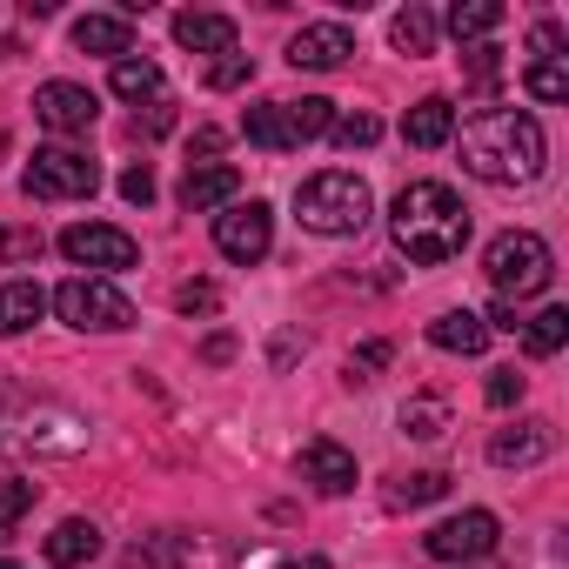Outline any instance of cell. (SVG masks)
<instances>
[{
    "mask_svg": "<svg viewBox=\"0 0 569 569\" xmlns=\"http://www.w3.org/2000/svg\"><path fill=\"white\" fill-rule=\"evenodd\" d=\"M549 161V141H542V121L522 114V108H482L462 121V168L489 188H522L536 181Z\"/></svg>",
    "mask_w": 569,
    "mask_h": 569,
    "instance_id": "1",
    "label": "cell"
},
{
    "mask_svg": "<svg viewBox=\"0 0 569 569\" xmlns=\"http://www.w3.org/2000/svg\"><path fill=\"white\" fill-rule=\"evenodd\" d=\"M389 234L409 261L436 268V261H456L462 241H469V208L449 181H409L389 208Z\"/></svg>",
    "mask_w": 569,
    "mask_h": 569,
    "instance_id": "2",
    "label": "cell"
},
{
    "mask_svg": "<svg viewBox=\"0 0 569 569\" xmlns=\"http://www.w3.org/2000/svg\"><path fill=\"white\" fill-rule=\"evenodd\" d=\"M369 214H376L369 181H362V174H349V168L309 174V181L296 188V221H302L309 234H362V228H369Z\"/></svg>",
    "mask_w": 569,
    "mask_h": 569,
    "instance_id": "3",
    "label": "cell"
},
{
    "mask_svg": "<svg viewBox=\"0 0 569 569\" xmlns=\"http://www.w3.org/2000/svg\"><path fill=\"white\" fill-rule=\"evenodd\" d=\"M482 268H489V281H496V296L516 309V302H529V296H542V289H549L556 254H549V241H542V234H529V228H502V234L489 241Z\"/></svg>",
    "mask_w": 569,
    "mask_h": 569,
    "instance_id": "4",
    "label": "cell"
},
{
    "mask_svg": "<svg viewBox=\"0 0 569 569\" xmlns=\"http://www.w3.org/2000/svg\"><path fill=\"white\" fill-rule=\"evenodd\" d=\"M48 302H54V316H61L68 329H81V336H88V329H94V336L134 329V302L114 289V281H101V274H68Z\"/></svg>",
    "mask_w": 569,
    "mask_h": 569,
    "instance_id": "5",
    "label": "cell"
},
{
    "mask_svg": "<svg viewBox=\"0 0 569 569\" xmlns=\"http://www.w3.org/2000/svg\"><path fill=\"white\" fill-rule=\"evenodd\" d=\"M21 188H28L34 201H88V194L101 188V168H94V161H88L81 148L54 141V148H41V154L28 161Z\"/></svg>",
    "mask_w": 569,
    "mask_h": 569,
    "instance_id": "6",
    "label": "cell"
},
{
    "mask_svg": "<svg viewBox=\"0 0 569 569\" xmlns=\"http://www.w3.org/2000/svg\"><path fill=\"white\" fill-rule=\"evenodd\" d=\"M61 254H68L74 268H88V274H101V281L141 261V248H134V234H128V228H108V221H74V228L61 234Z\"/></svg>",
    "mask_w": 569,
    "mask_h": 569,
    "instance_id": "7",
    "label": "cell"
},
{
    "mask_svg": "<svg viewBox=\"0 0 569 569\" xmlns=\"http://www.w3.org/2000/svg\"><path fill=\"white\" fill-rule=\"evenodd\" d=\"M268 241H274V208H268V201H228V208L214 214V248H221L228 261L254 268V261L268 254Z\"/></svg>",
    "mask_w": 569,
    "mask_h": 569,
    "instance_id": "8",
    "label": "cell"
},
{
    "mask_svg": "<svg viewBox=\"0 0 569 569\" xmlns=\"http://www.w3.org/2000/svg\"><path fill=\"white\" fill-rule=\"evenodd\" d=\"M496 536H502V522H496L489 509H462V516H442V522L422 536V549H429L436 562H482V556L496 549Z\"/></svg>",
    "mask_w": 569,
    "mask_h": 569,
    "instance_id": "9",
    "label": "cell"
},
{
    "mask_svg": "<svg viewBox=\"0 0 569 569\" xmlns=\"http://www.w3.org/2000/svg\"><path fill=\"white\" fill-rule=\"evenodd\" d=\"M94 94L81 88V81H48V88H34V121L48 128V134H61V141H74V134H88L94 128Z\"/></svg>",
    "mask_w": 569,
    "mask_h": 569,
    "instance_id": "10",
    "label": "cell"
},
{
    "mask_svg": "<svg viewBox=\"0 0 569 569\" xmlns=\"http://www.w3.org/2000/svg\"><path fill=\"white\" fill-rule=\"evenodd\" d=\"M349 54H356V34H349L342 21H309V28L289 41V61H296V68H316V74L342 68Z\"/></svg>",
    "mask_w": 569,
    "mask_h": 569,
    "instance_id": "11",
    "label": "cell"
},
{
    "mask_svg": "<svg viewBox=\"0 0 569 569\" xmlns=\"http://www.w3.org/2000/svg\"><path fill=\"white\" fill-rule=\"evenodd\" d=\"M549 449H556V429H549L542 416H529V422L489 436V462H496V469H536Z\"/></svg>",
    "mask_w": 569,
    "mask_h": 569,
    "instance_id": "12",
    "label": "cell"
},
{
    "mask_svg": "<svg viewBox=\"0 0 569 569\" xmlns=\"http://www.w3.org/2000/svg\"><path fill=\"white\" fill-rule=\"evenodd\" d=\"M302 476L322 489V496H349L356 489V456L342 449V442H329V436H316L309 449H302Z\"/></svg>",
    "mask_w": 569,
    "mask_h": 569,
    "instance_id": "13",
    "label": "cell"
},
{
    "mask_svg": "<svg viewBox=\"0 0 569 569\" xmlns=\"http://www.w3.org/2000/svg\"><path fill=\"white\" fill-rule=\"evenodd\" d=\"M241 194V174L228 168V161H208V168H188V181H181V208L188 214H208V208H228Z\"/></svg>",
    "mask_w": 569,
    "mask_h": 569,
    "instance_id": "14",
    "label": "cell"
},
{
    "mask_svg": "<svg viewBox=\"0 0 569 569\" xmlns=\"http://www.w3.org/2000/svg\"><path fill=\"white\" fill-rule=\"evenodd\" d=\"M21 442L41 449V456H74V449H88V422L68 416V409H41V416H28V436Z\"/></svg>",
    "mask_w": 569,
    "mask_h": 569,
    "instance_id": "15",
    "label": "cell"
},
{
    "mask_svg": "<svg viewBox=\"0 0 569 569\" xmlns=\"http://www.w3.org/2000/svg\"><path fill=\"white\" fill-rule=\"evenodd\" d=\"M174 41L188 48V54H234V21L228 14H201V8H188V14H174Z\"/></svg>",
    "mask_w": 569,
    "mask_h": 569,
    "instance_id": "16",
    "label": "cell"
},
{
    "mask_svg": "<svg viewBox=\"0 0 569 569\" xmlns=\"http://www.w3.org/2000/svg\"><path fill=\"white\" fill-rule=\"evenodd\" d=\"M41 549H48V562H54V569H81V562H94V556H101V522L68 516V522H54V536H48Z\"/></svg>",
    "mask_w": 569,
    "mask_h": 569,
    "instance_id": "17",
    "label": "cell"
},
{
    "mask_svg": "<svg viewBox=\"0 0 569 569\" xmlns=\"http://www.w3.org/2000/svg\"><path fill=\"white\" fill-rule=\"evenodd\" d=\"M74 48L81 54H134V28H128V14H81L74 21Z\"/></svg>",
    "mask_w": 569,
    "mask_h": 569,
    "instance_id": "18",
    "label": "cell"
},
{
    "mask_svg": "<svg viewBox=\"0 0 569 569\" xmlns=\"http://www.w3.org/2000/svg\"><path fill=\"white\" fill-rule=\"evenodd\" d=\"M449 134H456V108H449L442 94H422V101L402 114V141H409V148H442Z\"/></svg>",
    "mask_w": 569,
    "mask_h": 569,
    "instance_id": "19",
    "label": "cell"
},
{
    "mask_svg": "<svg viewBox=\"0 0 569 569\" xmlns=\"http://www.w3.org/2000/svg\"><path fill=\"white\" fill-rule=\"evenodd\" d=\"M429 342H436L442 356H482V349H489V322L469 316V309H449V316L429 322Z\"/></svg>",
    "mask_w": 569,
    "mask_h": 569,
    "instance_id": "20",
    "label": "cell"
},
{
    "mask_svg": "<svg viewBox=\"0 0 569 569\" xmlns=\"http://www.w3.org/2000/svg\"><path fill=\"white\" fill-rule=\"evenodd\" d=\"M108 88H114L121 101H134V108H141V101L154 108L168 81H161V61H148V54H121V61H114V74H108Z\"/></svg>",
    "mask_w": 569,
    "mask_h": 569,
    "instance_id": "21",
    "label": "cell"
},
{
    "mask_svg": "<svg viewBox=\"0 0 569 569\" xmlns=\"http://www.w3.org/2000/svg\"><path fill=\"white\" fill-rule=\"evenodd\" d=\"M41 316H48L41 281H8V289H0V336H28Z\"/></svg>",
    "mask_w": 569,
    "mask_h": 569,
    "instance_id": "22",
    "label": "cell"
},
{
    "mask_svg": "<svg viewBox=\"0 0 569 569\" xmlns=\"http://www.w3.org/2000/svg\"><path fill=\"white\" fill-rule=\"evenodd\" d=\"M241 134H248L254 148H268V154H289V148H296V128H289V108H281V101L248 108V114H241Z\"/></svg>",
    "mask_w": 569,
    "mask_h": 569,
    "instance_id": "23",
    "label": "cell"
},
{
    "mask_svg": "<svg viewBox=\"0 0 569 569\" xmlns=\"http://www.w3.org/2000/svg\"><path fill=\"white\" fill-rule=\"evenodd\" d=\"M502 28V0H456L449 8V34L462 41V48H476L482 34H496Z\"/></svg>",
    "mask_w": 569,
    "mask_h": 569,
    "instance_id": "24",
    "label": "cell"
},
{
    "mask_svg": "<svg viewBox=\"0 0 569 569\" xmlns=\"http://www.w3.org/2000/svg\"><path fill=\"white\" fill-rule=\"evenodd\" d=\"M396 422H402V436H416V442H436V436L449 429V402H442V396H409Z\"/></svg>",
    "mask_w": 569,
    "mask_h": 569,
    "instance_id": "25",
    "label": "cell"
},
{
    "mask_svg": "<svg viewBox=\"0 0 569 569\" xmlns=\"http://www.w3.org/2000/svg\"><path fill=\"white\" fill-rule=\"evenodd\" d=\"M389 41H396L402 54H436V14H429V8H402V14L389 21Z\"/></svg>",
    "mask_w": 569,
    "mask_h": 569,
    "instance_id": "26",
    "label": "cell"
},
{
    "mask_svg": "<svg viewBox=\"0 0 569 569\" xmlns=\"http://www.w3.org/2000/svg\"><path fill=\"white\" fill-rule=\"evenodd\" d=\"M562 342H569V309H542V316H529V322H522V349H529L536 362H542V356H556Z\"/></svg>",
    "mask_w": 569,
    "mask_h": 569,
    "instance_id": "27",
    "label": "cell"
},
{
    "mask_svg": "<svg viewBox=\"0 0 569 569\" xmlns=\"http://www.w3.org/2000/svg\"><path fill=\"white\" fill-rule=\"evenodd\" d=\"M281 108H289V128H296V148L336 128V101H322V94H302V101H281Z\"/></svg>",
    "mask_w": 569,
    "mask_h": 569,
    "instance_id": "28",
    "label": "cell"
},
{
    "mask_svg": "<svg viewBox=\"0 0 569 569\" xmlns=\"http://www.w3.org/2000/svg\"><path fill=\"white\" fill-rule=\"evenodd\" d=\"M436 496H449V476H442V469H416V476H402V482L389 489L396 509H422V502H436Z\"/></svg>",
    "mask_w": 569,
    "mask_h": 569,
    "instance_id": "29",
    "label": "cell"
},
{
    "mask_svg": "<svg viewBox=\"0 0 569 569\" xmlns=\"http://www.w3.org/2000/svg\"><path fill=\"white\" fill-rule=\"evenodd\" d=\"M462 74H469V88H496L502 81V48H489V41H476V48H462Z\"/></svg>",
    "mask_w": 569,
    "mask_h": 569,
    "instance_id": "30",
    "label": "cell"
},
{
    "mask_svg": "<svg viewBox=\"0 0 569 569\" xmlns=\"http://www.w3.org/2000/svg\"><path fill=\"white\" fill-rule=\"evenodd\" d=\"M522 88H529V101H569V68L562 61H536L522 74Z\"/></svg>",
    "mask_w": 569,
    "mask_h": 569,
    "instance_id": "31",
    "label": "cell"
},
{
    "mask_svg": "<svg viewBox=\"0 0 569 569\" xmlns=\"http://www.w3.org/2000/svg\"><path fill=\"white\" fill-rule=\"evenodd\" d=\"M34 496H41V482H0V542H8L14 522L34 509Z\"/></svg>",
    "mask_w": 569,
    "mask_h": 569,
    "instance_id": "32",
    "label": "cell"
},
{
    "mask_svg": "<svg viewBox=\"0 0 569 569\" xmlns=\"http://www.w3.org/2000/svg\"><path fill=\"white\" fill-rule=\"evenodd\" d=\"M48 241H41V228H14V221H0V268H14V261H34Z\"/></svg>",
    "mask_w": 569,
    "mask_h": 569,
    "instance_id": "33",
    "label": "cell"
},
{
    "mask_svg": "<svg viewBox=\"0 0 569 569\" xmlns=\"http://www.w3.org/2000/svg\"><path fill=\"white\" fill-rule=\"evenodd\" d=\"M329 134H336V148L356 154V148H376V141H382V121H376V114H336Z\"/></svg>",
    "mask_w": 569,
    "mask_h": 569,
    "instance_id": "34",
    "label": "cell"
},
{
    "mask_svg": "<svg viewBox=\"0 0 569 569\" xmlns=\"http://www.w3.org/2000/svg\"><path fill=\"white\" fill-rule=\"evenodd\" d=\"M389 356H396L389 342H362V349H349V389H369V382L389 369Z\"/></svg>",
    "mask_w": 569,
    "mask_h": 569,
    "instance_id": "35",
    "label": "cell"
},
{
    "mask_svg": "<svg viewBox=\"0 0 569 569\" xmlns=\"http://www.w3.org/2000/svg\"><path fill=\"white\" fill-rule=\"evenodd\" d=\"M241 81H254V54H221V61L208 68V88H214V94H228V88H241Z\"/></svg>",
    "mask_w": 569,
    "mask_h": 569,
    "instance_id": "36",
    "label": "cell"
},
{
    "mask_svg": "<svg viewBox=\"0 0 569 569\" xmlns=\"http://www.w3.org/2000/svg\"><path fill=\"white\" fill-rule=\"evenodd\" d=\"M174 309H181V316H214V309H221V289H214V281H181V289H174Z\"/></svg>",
    "mask_w": 569,
    "mask_h": 569,
    "instance_id": "37",
    "label": "cell"
},
{
    "mask_svg": "<svg viewBox=\"0 0 569 569\" xmlns=\"http://www.w3.org/2000/svg\"><path fill=\"white\" fill-rule=\"evenodd\" d=\"M522 389H529V376H516V369H496L482 396H489V409H516V402H522Z\"/></svg>",
    "mask_w": 569,
    "mask_h": 569,
    "instance_id": "38",
    "label": "cell"
},
{
    "mask_svg": "<svg viewBox=\"0 0 569 569\" xmlns=\"http://www.w3.org/2000/svg\"><path fill=\"white\" fill-rule=\"evenodd\" d=\"M121 201H134V208L154 201V168H148V161H134V168L121 174Z\"/></svg>",
    "mask_w": 569,
    "mask_h": 569,
    "instance_id": "39",
    "label": "cell"
},
{
    "mask_svg": "<svg viewBox=\"0 0 569 569\" xmlns=\"http://www.w3.org/2000/svg\"><path fill=\"white\" fill-rule=\"evenodd\" d=\"M529 54H536V61H562V28H556V21H536V28H529Z\"/></svg>",
    "mask_w": 569,
    "mask_h": 569,
    "instance_id": "40",
    "label": "cell"
},
{
    "mask_svg": "<svg viewBox=\"0 0 569 569\" xmlns=\"http://www.w3.org/2000/svg\"><path fill=\"white\" fill-rule=\"evenodd\" d=\"M194 154H201V161H194V168H208V161H214V154H221V128H201V134H194Z\"/></svg>",
    "mask_w": 569,
    "mask_h": 569,
    "instance_id": "41",
    "label": "cell"
},
{
    "mask_svg": "<svg viewBox=\"0 0 569 569\" xmlns=\"http://www.w3.org/2000/svg\"><path fill=\"white\" fill-rule=\"evenodd\" d=\"M281 569H329L322 556H296V562H281Z\"/></svg>",
    "mask_w": 569,
    "mask_h": 569,
    "instance_id": "42",
    "label": "cell"
},
{
    "mask_svg": "<svg viewBox=\"0 0 569 569\" xmlns=\"http://www.w3.org/2000/svg\"><path fill=\"white\" fill-rule=\"evenodd\" d=\"M0 569H21V562H8V556H0Z\"/></svg>",
    "mask_w": 569,
    "mask_h": 569,
    "instance_id": "43",
    "label": "cell"
}]
</instances>
